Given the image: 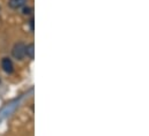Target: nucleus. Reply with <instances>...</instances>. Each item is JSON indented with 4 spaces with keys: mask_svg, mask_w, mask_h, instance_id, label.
Returning <instances> with one entry per match:
<instances>
[{
    "mask_svg": "<svg viewBox=\"0 0 149 136\" xmlns=\"http://www.w3.org/2000/svg\"><path fill=\"white\" fill-rule=\"evenodd\" d=\"M1 67L3 69V71L7 73V74H12L13 70H14V65H13V62H12V60L9 58H3L2 59Z\"/></svg>",
    "mask_w": 149,
    "mask_h": 136,
    "instance_id": "nucleus-2",
    "label": "nucleus"
},
{
    "mask_svg": "<svg viewBox=\"0 0 149 136\" xmlns=\"http://www.w3.org/2000/svg\"><path fill=\"white\" fill-rule=\"evenodd\" d=\"M26 1L27 0H9L8 5L13 9H19V8H21V7H23L26 5Z\"/></svg>",
    "mask_w": 149,
    "mask_h": 136,
    "instance_id": "nucleus-3",
    "label": "nucleus"
},
{
    "mask_svg": "<svg viewBox=\"0 0 149 136\" xmlns=\"http://www.w3.org/2000/svg\"><path fill=\"white\" fill-rule=\"evenodd\" d=\"M30 28H31V30H34V19L30 20Z\"/></svg>",
    "mask_w": 149,
    "mask_h": 136,
    "instance_id": "nucleus-6",
    "label": "nucleus"
},
{
    "mask_svg": "<svg viewBox=\"0 0 149 136\" xmlns=\"http://www.w3.org/2000/svg\"><path fill=\"white\" fill-rule=\"evenodd\" d=\"M26 54H27L30 59H34V57H35V45H34L33 43L26 46Z\"/></svg>",
    "mask_w": 149,
    "mask_h": 136,
    "instance_id": "nucleus-4",
    "label": "nucleus"
},
{
    "mask_svg": "<svg viewBox=\"0 0 149 136\" xmlns=\"http://www.w3.org/2000/svg\"><path fill=\"white\" fill-rule=\"evenodd\" d=\"M12 54H13V57L15 59L22 60L24 58V56H26V45L23 43H21V42L20 43H16L14 45L13 50H12Z\"/></svg>",
    "mask_w": 149,
    "mask_h": 136,
    "instance_id": "nucleus-1",
    "label": "nucleus"
},
{
    "mask_svg": "<svg viewBox=\"0 0 149 136\" xmlns=\"http://www.w3.org/2000/svg\"><path fill=\"white\" fill-rule=\"evenodd\" d=\"M31 12H33V9L30 7H24V9H23V14H26V15L31 14Z\"/></svg>",
    "mask_w": 149,
    "mask_h": 136,
    "instance_id": "nucleus-5",
    "label": "nucleus"
}]
</instances>
